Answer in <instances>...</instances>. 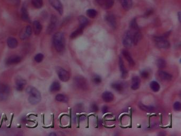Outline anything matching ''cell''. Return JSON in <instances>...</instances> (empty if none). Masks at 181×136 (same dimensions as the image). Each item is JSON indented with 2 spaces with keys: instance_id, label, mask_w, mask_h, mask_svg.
Returning a JSON list of instances; mask_svg holds the SVG:
<instances>
[{
  "instance_id": "d590c367",
  "label": "cell",
  "mask_w": 181,
  "mask_h": 136,
  "mask_svg": "<svg viewBox=\"0 0 181 136\" xmlns=\"http://www.w3.org/2000/svg\"><path fill=\"white\" fill-rule=\"evenodd\" d=\"M44 56L42 53H38L34 57V60L37 63H40L44 59Z\"/></svg>"
},
{
  "instance_id": "6da1fadb",
  "label": "cell",
  "mask_w": 181,
  "mask_h": 136,
  "mask_svg": "<svg viewBox=\"0 0 181 136\" xmlns=\"http://www.w3.org/2000/svg\"><path fill=\"white\" fill-rule=\"evenodd\" d=\"M53 44L56 51L58 53H62L65 50V37L63 32H57L53 37Z\"/></svg>"
},
{
  "instance_id": "d6986e66",
  "label": "cell",
  "mask_w": 181,
  "mask_h": 136,
  "mask_svg": "<svg viewBox=\"0 0 181 136\" xmlns=\"http://www.w3.org/2000/svg\"><path fill=\"white\" fill-rule=\"evenodd\" d=\"M111 87L117 92H122L124 89V85L121 82L117 81L111 84Z\"/></svg>"
},
{
  "instance_id": "ab89813d",
  "label": "cell",
  "mask_w": 181,
  "mask_h": 136,
  "mask_svg": "<svg viewBox=\"0 0 181 136\" xmlns=\"http://www.w3.org/2000/svg\"><path fill=\"white\" fill-rule=\"evenodd\" d=\"M98 110V107L96 103H93L91 106V111L93 112H97Z\"/></svg>"
},
{
  "instance_id": "8992f818",
  "label": "cell",
  "mask_w": 181,
  "mask_h": 136,
  "mask_svg": "<svg viewBox=\"0 0 181 136\" xmlns=\"http://www.w3.org/2000/svg\"><path fill=\"white\" fill-rule=\"evenodd\" d=\"M9 86L5 83L0 84V99L5 101L9 97Z\"/></svg>"
},
{
  "instance_id": "b9f144b4",
  "label": "cell",
  "mask_w": 181,
  "mask_h": 136,
  "mask_svg": "<svg viewBox=\"0 0 181 136\" xmlns=\"http://www.w3.org/2000/svg\"><path fill=\"white\" fill-rule=\"evenodd\" d=\"M13 118H14V114H13L11 116V121H10V125L7 127L8 128H10L11 127L12 123V121H13Z\"/></svg>"
},
{
  "instance_id": "836d02e7",
  "label": "cell",
  "mask_w": 181,
  "mask_h": 136,
  "mask_svg": "<svg viewBox=\"0 0 181 136\" xmlns=\"http://www.w3.org/2000/svg\"><path fill=\"white\" fill-rule=\"evenodd\" d=\"M87 16L90 18H95L97 15V12L94 9H89L87 11Z\"/></svg>"
},
{
  "instance_id": "4dcf8cb0",
  "label": "cell",
  "mask_w": 181,
  "mask_h": 136,
  "mask_svg": "<svg viewBox=\"0 0 181 136\" xmlns=\"http://www.w3.org/2000/svg\"><path fill=\"white\" fill-rule=\"evenodd\" d=\"M55 99L58 101L67 103L68 101L67 97L63 94H58L55 96Z\"/></svg>"
},
{
  "instance_id": "5b68a950",
  "label": "cell",
  "mask_w": 181,
  "mask_h": 136,
  "mask_svg": "<svg viewBox=\"0 0 181 136\" xmlns=\"http://www.w3.org/2000/svg\"><path fill=\"white\" fill-rule=\"evenodd\" d=\"M156 46L159 49H167L170 48V42L164 37H156L155 38Z\"/></svg>"
},
{
  "instance_id": "7a4b0ae2",
  "label": "cell",
  "mask_w": 181,
  "mask_h": 136,
  "mask_svg": "<svg viewBox=\"0 0 181 136\" xmlns=\"http://www.w3.org/2000/svg\"><path fill=\"white\" fill-rule=\"evenodd\" d=\"M26 92L29 95L28 101L30 104L35 105L40 103L41 101V94L37 88L32 86H29L26 89Z\"/></svg>"
},
{
  "instance_id": "5bb4252c",
  "label": "cell",
  "mask_w": 181,
  "mask_h": 136,
  "mask_svg": "<svg viewBox=\"0 0 181 136\" xmlns=\"http://www.w3.org/2000/svg\"><path fill=\"white\" fill-rule=\"evenodd\" d=\"M119 67L121 71V77L123 79L126 78L128 76V71L126 69L123 60L121 58H120L119 59Z\"/></svg>"
},
{
  "instance_id": "603a6c76",
  "label": "cell",
  "mask_w": 181,
  "mask_h": 136,
  "mask_svg": "<svg viewBox=\"0 0 181 136\" xmlns=\"http://www.w3.org/2000/svg\"><path fill=\"white\" fill-rule=\"evenodd\" d=\"M158 74L159 76L160 77V78L164 80L170 81L173 78V76L171 74L162 70H160L158 72Z\"/></svg>"
},
{
  "instance_id": "484cf974",
  "label": "cell",
  "mask_w": 181,
  "mask_h": 136,
  "mask_svg": "<svg viewBox=\"0 0 181 136\" xmlns=\"http://www.w3.org/2000/svg\"><path fill=\"white\" fill-rule=\"evenodd\" d=\"M79 26L82 28H85L88 25L89 20L85 16H80L79 17Z\"/></svg>"
},
{
  "instance_id": "60d3db41",
  "label": "cell",
  "mask_w": 181,
  "mask_h": 136,
  "mask_svg": "<svg viewBox=\"0 0 181 136\" xmlns=\"http://www.w3.org/2000/svg\"><path fill=\"white\" fill-rule=\"evenodd\" d=\"M108 110V108L107 106H104L102 108V112L103 113H105L107 112Z\"/></svg>"
},
{
  "instance_id": "4316f807",
  "label": "cell",
  "mask_w": 181,
  "mask_h": 136,
  "mask_svg": "<svg viewBox=\"0 0 181 136\" xmlns=\"http://www.w3.org/2000/svg\"><path fill=\"white\" fill-rule=\"evenodd\" d=\"M84 29V28H82V27L79 26V28H78L77 30H75L71 34L70 38L71 39H74V38H76L77 37H78L80 35H82V34Z\"/></svg>"
},
{
  "instance_id": "52a82bcc",
  "label": "cell",
  "mask_w": 181,
  "mask_h": 136,
  "mask_svg": "<svg viewBox=\"0 0 181 136\" xmlns=\"http://www.w3.org/2000/svg\"><path fill=\"white\" fill-rule=\"evenodd\" d=\"M58 23V19L57 17L52 15L50 19V23L49 24L48 27L47 28L46 32L48 34H51L53 32L55 28L57 27Z\"/></svg>"
},
{
  "instance_id": "8fae6325",
  "label": "cell",
  "mask_w": 181,
  "mask_h": 136,
  "mask_svg": "<svg viewBox=\"0 0 181 136\" xmlns=\"http://www.w3.org/2000/svg\"><path fill=\"white\" fill-rule=\"evenodd\" d=\"M21 61V58L20 56H12L7 58L5 61V63L7 65L18 64Z\"/></svg>"
},
{
  "instance_id": "3957f363",
  "label": "cell",
  "mask_w": 181,
  "mask_h": 136,
  "mask_svg": "<svg viewBox=\"0 0 181 136\" xmlns=\"http://www.w3.org/2000/svg\"><path fill=\"white\" fill-rule=\"evenodd\" d=\"M74 85L78 88L82 90L88 89V84L86 79L82 76L76 77L74 78Z\"/></svg>"
},
{
  "instance_id": "277c9868",
  "label": "cell",
  "mask_w": 181,
  "mask_h": 136,
  "mask_svg": "<svg viewBox=\"0 0 181 136\" xmlns=\"http://www.w3.org/2000/svg\"><path fill=\"white\" fill-rule=\"evenodd\" d=\"M56 72L60 80L63 82H67L70 79V74L66 70L61 67H57Z\"/></svg>"
},
{
  "instance_id": "2e32d148",
  "label": "cell",
  "mask_w": 181,
  "mask_h": 136,
  "mask_svg": "<svg viewBox=\"0 0 181 136\" xmlns=\"http://www.w3.org/2000/svg\"><path fill=\"white\" fill-rule=\"evenodd\" d=\"M140 79L138 76H133L132 78V84H131V88L133 90H137L138 89L140 86Z\"/></svg>"
},
{
  "instance_id": "8d00e7d4",
  "label": "cell",
  "mask_w": 181,
  "mask_h": 136,
  "mask_svg": "<svg viewBox=\"0 0 181 136\" xmlns=\"http://www.w3.org/2000/svg\"><path fill=\"white\" fill-rule=\"evenodd\" d=\"M92 80H93V82L95 84H99V83H101V82H102L101 77L99 75H97V74H96L93 77Z\"/></svg>"
},
{
  "instance_id": "74e56055",
  "label": "cell",
  "mask_w": 181,
  "mask_h": 136,
  "mask_svg": "<svg viewBox=\"0 0 181 136\" xmlns=\"http://www.w3.org/2000/svg\"><path fill=\"white\" fill-rule=\"evenodd\" d=\"M141 76L143 78L147 79L149 77V72L148 70H144L141 72Z\"/></svg>"
},
{
  "instance_id": "44dd1931",
  "label": "cell",
  "mask_w": 181,
  "mask_h": 136,
  "mask_svg": "<svg viewBox=\"0 0 181 136\" xmlns=\"http://www.w3.org/2000/svg\"><path fill=\"white\" fill-rule=\"evenodd\" d=\"M33 28L34 33L36 35H40L42 30V24L40 23V21L35 20L33 23Z\"/></svg>"
},
{
  "instance_id": "e575fe53",
  "label": "cell",
  "mask_w": 181,
  "mask_h": 136,
  "mask_svg": "<svg viewBox=\"0 0 181 136\" xmlns=\"http://www.w3.org/2000/svg\"><path fill=\"white\" fill-rule=\"evenodd\" d=\"M157 65L159 69H163L166 66V62L164 59H159L157 61Z\"/></svg>"
},
{
  "instance_id": "f6af8a7d",
  "label": "cell",
  "mask_w": 181,
  "mask_h": 136,
  "mask_svg": "<svg viewBox=\"0 0 181 136\" xmlns=\"http://www.w3.org/2000/svg\"><path fill=\"white\" fill-rule=\"evenodd\" d=\"M178 16H179V20L180 22H181V12H179V14H178Z\"/></svg>"
},
{
  "instance_id": "ac0fdd59",
  "label": "cell",
  "mask_w": 181,
  "mask_h": 136,
  "mask_svg": "<svg viewBox=\"0 0 181 136\" xmlns=\"http://www.w3.org/2000/svg\"><path fill=\"white\" fill-rule=\"evenodd\" d=\"M114 95L110 92H105L102 95V98L106 103H110L114 100Z\"/></svg>"
},
{
  "instance_id": "d4e9b609",
  "label": "cell",
  "mask_w": 181,
  "mask_h": 136,
  "mask_svg": "<svg viewBox=\"0 0 181 136\" xmlns=\"http://www.w3.org/2000/svg\"><path fill=\"white\" fill-rule=\"evenodd\" d=\"M61 85L58 81H54L49 87V91L51 92H55L60 90Z\"/></svg>"
},
{
  "instance_id": "e0dca14e",
  "label": "cell",
  "mask_w": 181,
  "mask_h": 136,
  "mask_svg": "<svg viewBox=\"0 0 181 136\" xmlns=\"http://www.w3.org/2000/svg\"><path fill=\"white\" fill-rule=\"evenodd\" d=\"M7 45L10 49L16 48L18 45V42L14 37H10L7 39Z\"/></svg>"
},
{
  "instance_id": "9c48e42d",
  "label": "cell",
  "mask_w": 181,
  "mask_h": 136,
  "mask_svg": "<svg viewBox=\"0 0 181 136\" xmlns=\"http://www.w3.org/2000/svg\"><path fill=\"white\" fill-rule=\"evenodd\" d=\"M95 2L96 5H98L105 9L111 8L114 3L113 0H95Z\"/></svg>"
},
{
  "instance_id": "d6a6232c",
  "label": "cell",
  "mask_w": 181,
  "mask_h": 136,
  "mask_svg": "<svg viewBox=\"0 0 181 136\" xmlns=\"http://www.w3.org/2000/svg\"><path fill=\"white\" fill-rule=\"evenodd\" d=\"M130 27L131 29L137 30L139 29V26L138 25L136 18H133L130 23Z\"/></svg>"
},
{
  "instance_id": "9a60e30c",
  "label": "cell",
  "mask_w": 181,
  "mask_h": 136,
  "mask_svg": "<svg viewBox=\"0 0 181 136\" xmlns=\"http://www.w3.org/2000/svg\"><path fill=\"white\" fill-rule=\"evenodd\" d=\"M26 81L21 78H18L16 81V88L17 91H22L26 86Z\"/></svg>"
},
{
  "instance_id": "30bf717a",
  "label": "cell",
  "mask_w": 181,
  "mask_h": 136,
  "mask_svg": "<svg viewBox=\"0 0 181 136\" xmlns=\"http://www.w3.org/2000/svg\"><path fill=\"white\" fill-rule=\"evenodd\" d=\"M49 3L52 7L58 12L60 15L63 14V7L62 3L60 0H49Z\"/></svg>"
},
{
  "instance_id": "ba28073f",
  "label": "cell",
  "mask_w": 181,
  "mask_h": 136,
  "mask_svg": "<svg viewBox=\"0 0 181 136\" xmlns=\"http://www.w3.org/2000/svg\"><path fill=\"white\" fill-rule=\"evenodd\" d=\"M123 44L126 48L131 47L133 44V34L131 32H126L123 38Z\"/></svg>"
},
{
  "instance_id": "f1b7e54d",
  "label": "cell",
  "mask_w": 181,
  "mask_h": 136,
  "mask_svg": "<svg viewBox=\"0 0 181 136\" xmlns=\"http://www.w3.org/2000/svg\"><path fill=\"white\" fill-rule=\"evenodd\" d=\"M138 106L142 111H146V112H151L155 110L154 107L153 106H148L144 104H142L141 103H139L138 104Z\"/></svg>"
},
{
  "instance_id": "7bdbcfd3",
  "label": "cell",
  "mask_w": 181,
  "mask_h": 136,
  "mask_svg": "<svg viewBox=\"0 0 181 136\" xmlns=\"http://www.w3.org/2000/svg\"><path fill=\"white\" fill-rule=\"evenodd\" d=\"M152 13H153V10H149L146 13V15L147 16H148V15H150V14H152Z\"/></svg>"
},
{
  "instance_id": "4fadbf2b",
  "label": "cell",
  "mask_w": 181,
  "mask_h": 136,
  "mask_svg": "<svg viewBox=\"0 0 181 136\" xmlns=\"http://www.w3.org/2000/svg\"><path fill=\"white\" fill-rule=\"evenodd\" d=\"M106 20L107 21L108 25L113 28L115 29L116 27V20L114 14H109L106 16Z\"/></svg>"
},
{
  "instance_id": "83f0119b",
  "label": "cell",
  "mask_w": 181,
  "mask_h": 136,
  "mask_svg": "<svg viewBox=\"0 0 181 136\" xmlns=\"http://www.w3.org/2000/svg\"><path fill=\"white\" fill-rule=\"evenodd\" d=\"M142 38L141 34L139 32H135L133 35V44L137 45Z\"/></svg>"
},
{
  "instance_id": "7402d4cb",
  "label": "cell",
  "mask_w": 181,
  "mask_h": 136,
  "mask_svg": "<svg viewBox=\"0 0 181 136\" xmlns=\"http://www.w3.org/2000/svg\"><path fill=\"white\" fill-rule=\"evenodd\" d=\"M121 5L123 9L128 11L132 7V0H120Z\"/></svg>"
},
{
  "instance_id": "f546056e",
  "label": "cell",
  "mask_w": 181,
  "mask_h": 136,
  "mask_svg": "<svg viewBox=\"0 0 181 136\" xmlns=\"http://www.w3.org/2000/svg\"><path fill=\"white\" fill-rule=\"evenodd\" d=\"M150 88H151V90L153 91L154 92H158V91L160 90V85L156 81H152L151 83H150Z\"/></svg>"
},
{
  "instance_id": "7c38bea8",
  "label": "cell",
  "mask_w": 181,
  "mask_h": 136,
  "mask_svg": "<svg viewBox=\"0 0 181 136\" xmlns=\"http://www.w3.org/2000/svg\"><path fill=\"white\" fill-rule=\"evenodd\" d=\"M32 34V28L30 26H27L25 30L20 33V38L22 40L27 39Z\"/></svg>"
},
{
  "instance_id": "1f68e13d",
  "label": "cell",
  "mask_w": 181,
  "mask_h": 136,
  "mask_svg": "<svg viewBox=\"0 0 181 136\" xmlns=\"http://www.w3.org/2000/svg\"><path fill=\"white\" fill-rule=\"evenodd\" d=\"M31 3L34 7L37 9H40L43 5V0H31Z\"/></svg>"
},
{
  "instance_id": "ee69618b",
  "label": "cell",
  "mask_w": 181,
  "mask_h": 136,
  "mask_svg": "<svg viewBox=\"0 0 181 136\" xmlns=\"http://www.w3.org/2000/svg\"><path fill=\"white\" fill-rule=\"evenodd\" d=\"M56 135H57V134H56L55 133V132H52L51 134H49V136H56Z\"/></svg>"
},
{
  "instance_id": "f35d334b",
  "label": "cell",
  "mask_w": 181,
  "mask_h": 136,
  "mask_svg": "<svg viewBox=\"0 0 181 136\" xmlns=\"http://www.w3.org/2000/svg\"><path fill=\"white\" fill-rule=\"evenodd\" d=\"M173 107L175 111H180L181 110V103L180 101H176L174 104Z\"/></svg>"
},
{
  "instance_id": "ffe728a7",
  "label": "cell",
  "mask_w": 181,
  "mask_h": 136,
  "mask_svg": "<svg viewBox=\"0 0 181 136\" xmlns=\"http://www.w3.org/2000/svg\"><path fill=\"white\" fill-rule=\"evenodd\" d=\"M122 54H123V56L125 58L126 60H127V61L129 62L130 65H132V66L135 65V61L133 59V58H132L130 53L128 51H126V50H123L122 51Z\"/></svg>"
},
{
  "instance_id": "cb8c5ba5",
  "label": "cell",
  "mask_w": 181,
  "mask_h": 136,
  "mask_svg": "<svg viewBox=\"0 0 181 136\" xmlns=\"http://www.w3.org/2000/svg\"><path fill=\"white\" fill-rule=\"evenodd\" d=\"M21 18L23 21L30 22V18L29 16L27 9L25 7H22L21 8Z\"/></svg>"
}]
</instances>
